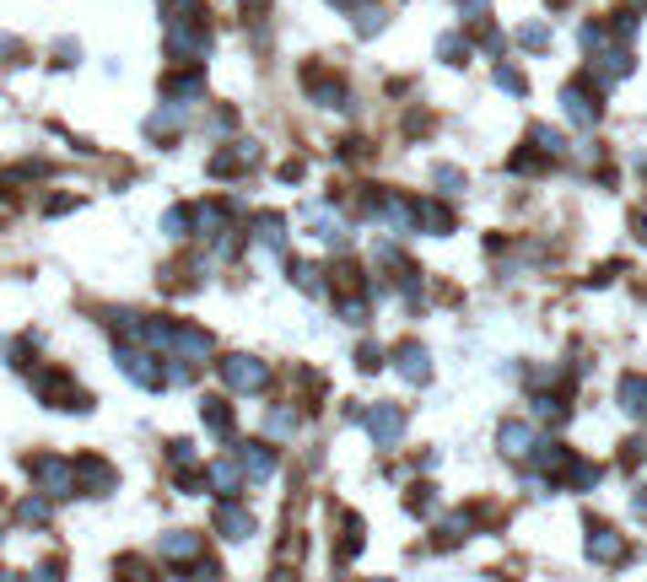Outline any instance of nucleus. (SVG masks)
Segmentation results:
<instances>
[{
  "instance_id": "2eb2a0df",
  "label": "nucleus",
  "mask_w": 647,
  "mask_h": 582,
  "mask_svg": "<svg viewBox=\"0 0 647 582\" xmlns=\"http://www.w3.org/2000/svg\"><path fill=\"white\" fill-rule=\"evenodd\" d=\"M216 534L222 539H248L254 534V513H243L237 502H216Z\"/></svg>"
},
{
  "instance_id": "a211bd4d",
  "label": "nucleus",
  "mask_w": 647,
  "mask_h": 582,
  "mask_svg": "<svg viewBox=\"0 0 647 582\" xmlns=\"http://www.w3.org/2000/svg\"><path fill=\"white\" fill-rule=\"evenodd\" d=\"M178 130H183V103H162L157 114L146 119V135L151 140H173Z\"/></svg>"
},
{
  "instance_id": "2f4dec72",
  "label": "nucleus",
  "mask_w": 647,
  "mask_h": 582,
  "mask_svg": "<svg viewBox=\"0 0 647 582\" xmlns=\"http://www.w3.org/2000/svg\"><path fill=\"white\" fill-rule=\"evenodd\" d=\"M292 426H297V415L287 405H276L270 415H265V431H270V437H292Z\"/></svg>"
},
{
  "instance_id": "6e6552de",
  "label": "nucleus",
  "mask_w": 647,
  "mask_h": 582,
  "mask_svg": "<svg viewBox=\"0 0 647 582\" xmlns=\"http://www.w3.org/2000/svg\"><path fill=\"white\" fill-rule=\"evenodd\" d=\"M162 561H173V566H194L200 556H205V539L200 534H189V528H173V534H162Z\"/></svg>"
},
{
  "instance_id": "c9c22d12",
  "label": "nucleus",
  "mask_w": 647,
  "mask_h": 582,
  "mask_svg": "<svg viewBox=\"0 0 647 582\" xmlns=\"http://www.w3.org/2000/svg\"><path fill=\"white\" fill-rule=\"evenodd\" d=\"M119 582H151L141 556H119Z\"/></svg>"
},
{
  "instance_id": "e433bc0d",
  "label": "nucleus",
  "mask_w": 647,
  "mask_h": 582,
  "mask_svg": "<svg viewBox=\"0 0 647 582\" xmlns=\"http://www.w3.org/2000/svg\"><path fill=\"white\" fill-rule=\"evenodd\" d=\"M183 582H222V566H216V561H205V556H200V561H194V566H189V572H183Z\"/></svg>"
},
{
  "instance_id": "a19ab883",
  "label": "nucleus",
  "mask_w": 647,
  "mask_h": 582,
  "mask_svg": "<svg viewBox=\"0 0 647 582\" xmlns=\"http://www.w3.org/2000/svg\"><path fill=\"white\" fill-rule=\"evenodd\" d=\"M378 27H383V11L361 5V11H356V33H378Z\"/></svg>"
},
{
  "instance_id": "37998d69",
  "label": "nucleus",
  "mask_w": 647,
  "mask_h": 582,
  "mask_svg": "<svg viewBox=\"0 0 647 582\" xmlns=\"http://www.w3.org/2000/svg\"><path fill=\"white\" fill-rule=\"evenodd\" d=\"M631 227H637V237H642V243H647V211H642V216H637V222H631Z\"/></svg>"
},
{
  "instance_id": "5701e85b",
  "label": "nucleus",
  "mask_w": 647,
  "mask_h": 582,
  "mask_svg": "<svg viewBox=\"0 0 647 582\" xmlns=\"http://www.w3.org/2000/svg\"><path fill=\"white\" fill-rule=\"evenodd\" d=\"M534 464L545 469V474H567V469H572V453H567L561 442H534Z\"/></svg>"
},
{
  "instance_id": "39448f33",
  "label": "nucleus",
  "mask_w": 647,
  "mask_h": 582,
  "mask_svg": "<svg viewBox=\"0 0 647 582\" xmlns=\"http://www.w3.org/2000/svg\"><path fill=\"white\" fill-rule=\"evenodd\" d=\"M70 469H76V491H81V496H109L119 485V469L109 464V459H98V453H76Z\"/></svg>"
},
{
  "instance_id": "423d86ee",
  "label": "nucleus",
  "mask_w": 647,
  "mask_h": 582,
  "mask_svg": "<svg viewBox=\"0 0 647 582\" xmlns=\"http://www.w3.org/2000/svg\"><path fill=\"white\" fill-rule=\"evenodd\" d=\"M361 426H367V437H372L378 448H400V437H405V410L372 405V410H361Z\"/></svg>"
},
{
  "instance_id": "c756f323",
  "label": "nucleus",
  "mask_w": 647,
  "mask_h": 582,
  "mask_svg": "<svg viewBox=\"0 0 647 582\" xmlns=\"http://www.w3.org/2000/svg\"><path fill=\"white\" fill-rule=\"evenodd\" d=\"M351 556H361V518H356V513H346V534H340V561H351Z\"/></svg>"
},
{
  "instance_id": "c85d7f7f",
  "label": "nucleus",
  "mask_w": 647,
  "mask_h": 582,
  "mask_svg": "<svg viewBox=\"0 0 647 582\" xmlns=\"http://www.w3.org/2000/svg\"><path fill=\"white\" fill-rule=\"evenodd\" d=\"M189 227H194V211H189V205H173V211L162 216V233L168 237H189Z\"/></svg>"
},
{
  "instance_id": "ddd939ff",
  "label": "nucleus",
  "mask_w": 647,
  "mask_h": 582,
  "mask_svg": "<svg viewBox=\"0 0 647 582\" xmlns=\"http://www.w3.org/2000/svg\"><path fill=\"white\" fill-rule=\"evenodd\" d=\"M205 485L216 491V502H237V491H243V469H237V459H216V464L205 469Z\"/></svg>"
},
{
  "instance_id": "473e14b6",
  "label": "nucleus",
  "mask_w": 647,
  "mask_h": 582,
  "mask_svg": "<svg viewBox=\"0 0 647 582\" xmlns=\"http://www.w3.org/2000/svg\"><path fill=\"white\" fill-rule=\"evenodd\" d=\"M496 87L513 92V98H524V70L518 65H496Z\"/></svg>"
},
{
  "instance_id": "cd10ccee",
  "label": "nucleus",
  "mask_w": 647,
  "mask_h": 582,
  "mask_svg": "<svg viewBox=\"0 0 647 582\" xmlns=\"http://www.w3.org/2000/svg\"><path fill=\"white\" fill-rule=\"evenodd\" d=\"M599 474H604L599 464H589V459H572V469H567V485H578V491H593V485H599Z\"/></svg>"
},
{
  "instance_id": "f704fd0d",
  "label": "nucleus",
  "mask_w": 647,
  "mask_h": 582,
  "mask_svg": "<svg viewBox=\"0 0 647 582\" xmlns=\"http://www.w3.org/2000/svg\"><path fill=\"white\" fill-rule=\"evenodd\" d=\"M432 183H437L443 194H459V189H464V173H459V168H432Z\"/></svg>"
},
{
  "instance_id": "ea45409f",
  "label": "nucleus",
  "mask_w": 647,
  "mask_h": 582,
  "mask_svg": "<svg viewBox=\"0 0 647 582\" xmlns=\"http://www.w3.org/2000/svg\"><path fill=\"white\" fill-rule=\"evenodd\" d=\"M356 367H361V372H378V367H383V350H378V346H356Z\"/></svg>"
},
{
  "instance_id": "412c9836",
  "label": "nucleus",
  "mask_w": 647,
  "mask_h": 582,
  "mask_svg": "<svg viewBox=\"0 0 647 582\" xmlns=\"http://www.w3.org/2000/svg\"><path fill=\"white\" fill-rule=\"evenodd\" d=\"M308 92H313L324 109H351V103H346V87H340V81H329V76H318V70L308 76Z\"/></svg>"
},
{
  "instance_id": "20e7f679",
  "label": "nucleus",
  "mask_w": 647,
  "mask_h": 582,
  "mask_svg": "<svg viewBox=\"0 0 647 582\" xmlns=\"http://www.w3.org/2000/svg\"><path fill=\"white\" fill-rule=\"evenodd\" d=\"M216 372H222V383H227L233 394H265V389H270V367H265L259 356H222Z\"/></svg>"
},
{
  "instance_id": "dca6fc26",
  "label": "nucleus",
  "mask_w": 647,
  "mask_h": 582,
  "mask_svg": "<svg viewBox=\"0 0 647 582\" xmlns=\"http://www.w3.org/2000/svg\"><path fill=\"white\" fill-rule=\"evenodd\" d=\"M415 227H426V233L448 237L454 233V211L443 205V200H415Z\"/></svg>"
},
{
  "instance_id": "aec40b11",
  "label": "nucleus",
  "mask_w": 647,
  "mask_h": 582,
  "mask_svg": "<svg viewBox=\"0 0 647 582\" xmlns=\"http://www.w3.org/2000/svg\"><path fill=\"white\" fill-rule=\"evenodd\" d=\"M470 534H475V513H454V518H443V524H437V545L448 550V545H464Z\"/></svg>"
},
{
  "instance_id": "393cba45",
  "label": "nucleus",
  "mask_w": 647,
  "mask_h": 582,
  "mask_svg": "<svg viewBox=\"0 0 647 582\" xmlns=\"http://www.w3.org/2000/svg\"><path fill=\"white\" fill-rule=\"evenodd\" d=\"M205 92V76H168L162 81V98L168 103H178V98H200Z\"/></svg>"
},
{
  "instance_id": "c03bdc74",
  "label": "nucleus",
  "mask_w": 647,
  "mask_h": 582,
  "mask_svg": "<svg viewBox=\"0 0 647 582\" xmlns=\"http://www.w3.org/2000/svg\"><path fill=\"white\" fill-rule=\"evenodd\" d=\"M0 582H22V577H16V572H0Z\"/></svg>"
},
{
  "instance_id": "a18cd8bd",
  "label": "nucleus",
  "mask_w": 647,
  "mask_h": 582,
  "mask_svg": "<svg viewBox=\"0 0 647 582\" xmlns=\"http://www.w3.org/2000/svg\"><path fill=\"white\" fill-rule=\"evenodd\" d=\"M378 582H389V577H378Z\"/></svg>"
},
{
  "instance_id": "4be33fe9",
  "label": "nucleus",
  "mask_w": 647,
  "mask_h": 582,
  "mask_svg": "<svg viewBox=\"0 0 647 582\" xmlns=\"http://www.w3.org/2000/svg\"><path fill=\"white\" fill-rule=\"evenodd\" d=\"M254 237H259L265 248H287V216H276V211L254 216Z\"/></svg>"
},
{
  "instance_id": "a878e982",
  "label": "nucleus",
  "mask_w": 647,
  "mask_h": 582,
  "mask_svg": "<svg viewBox=\"0 0 647 582\" xmlns=\"http://www.w3.org/2000/svg\"><path fill=\"white\" fill-rule=\"evenodd\" d=\"M437 55L448 59V65H464V59H470V38H464V33H443V38H437Z\"/></svg>"
},
{
  "instance_id": "f8f14e48",
  "label": "nucleus",
  "mask_w": 647,
  "mask_h": 582,
  "mask_svg": "<svg viewBox=\"0 0 647 582\" xmlns=\"http://www.w3.org/2000/svg\"><path fill=\"white\" fill-rule=\"evenodd\" d=\"M496 442H502V453L507 459H534V426L529 421H502V431H496Z\"/></svg>"
},
{
  "instance_id": "4c0bfd02",
  "label": "nucleus",
  "mask_w": 647,
  "mask_h": 582,
  "mask_svg": "<svg viewBox=\"0 0 647 582\" xmlns=\"http://www.w3.org/2000/svg\"><path fill=\"white\" fill-rule=\"evenodd\" d=\"M33 582H65V561H59V556L38 561V566H33Z\"/></svg>"
},
{
  "instance_id": "7c9ffc66",
  "label": "nucleus",
  "mask_w": 647,
  "mask_h": 582,
  "mask_svg": "<svg viewBox=\"0 0 647 582\" xmlns=\"http://www.w3.org/2000/svg\"><path fill=\"white\" fill-rule=\"evenodd\" d=\"M405 507H411L415 518H432V513H437V496H432V485H411Z\"/></svg>"
},
{
  "instance_id": "58836bf2",
  "label": "nucleus",
  "mask_w": 647,
  "mask_h": 582,
  "mask_svg": "<svg viewBox=\"0 0 647 582\" xmlns=\"http://www.w3.org/2000/svg\"><path fill=\"white\" fill-rule=\"evenodd\" d=\"M340 318L346 324H367V296H340Z\"/></svg>"
},
{
  "instance_id": "7ed1b4c3",
  "label": "nucleus",
  "mask_w": 647,
  "mask_h": 582,
  "mask_svg": "<svg viewBox=\"0 0 647 582\" xmlns=\"http://www.w3.org/2000/svg\"><path fill=\"white\" fill-rule=\"evenodd\" d=\"M27 474L38 480V491H44L49 502L76 496V469H70V459H55V453H33V459H27Z\"/></svg>"
},
{
  "instance_id": "6ab92c4d",
  "label": "nucleus",
  "mask_w": 647,
  "mask_h": 582,
  "mask_svg": "<svg viewBox=\"0 0 647 582\" xmlns=\"http://www.w3.org/2000/svg\"><path fill=\"white\" fill-rule=\"evenodd\" d=\"M200 421L211 426V437H222V442L233 437V405L227 400H200Z\"/></svg>"
},
{
  "instance_id": "b1692460",
  "label": "nucleus",
  "mask_w": 647,
  "mask_h": 582,
  "mask_svg": "<svg viewBox=\"0 0 647 582\" xmlns=\"http://www.w3.org/2000/svg\"><path fill=\"white\" fill-rule=\"evenodd\" d=\"M287 275H292L297 291H308V296H318V291H324V270H318V265H308V259H287Z\"/></svg>"
},
{
  "instance_id": "9b49d317",
  "label": "nucleus",
  "mask_w": 647,
  "mask_h": 582,
  "mask_svg": "<svg viewBox=\"0 0 647 582\" xmlns=\"http://www.w3.org/2000/svg\"><path fill=\"white\" fill-rule=\"evenodd\" d=\"M589 561H604V566L626 561V539H621L610 524H593L589 528Z\"/></svg>"
},
{
  "instance_id": "9d476101",
  "label": "nucleus",
  "mask_w": 647,
  "mask_h": 582,
  "mask_svg": "<svg viewBox=\"0 0 647 582\" xmlns=\"http://www.w3.org/2000/svg\"><path fill=\"white\" fill-rule=\"evenodd\" d=\"M394 367H400L405 383H426V378H432V356H426L421 340H400V346H394Z\"/></svg>"
},
{
  "instance_id": "bb28decb",
  "label": "nucleus",
  "mask_w": 647,
  "mask_h": 582,
  "mask_svg": "<svg viewBox=\"0 0 647 582\" xmlns=\"http://www.w3.org/2000/svg\"><path fill=\"white\" fill-rule=\"evenodd\" d=\"M49 513H55L49 496H22V502H16V518H22V524H49Z\"/></svg>"
},
{
  "instance_id": "1a4fd4ad",
  "label": "nucleus",
  "mask_w": 647,
  "mask_h": 582,
  "mask_svg": "<svg viewBox=\"0 0 647 582\" xmlns=\"http://www.w3.org/2000/svg\"><path fill=\"white\" fill-rule=\"evenodd\" d=\"M237 469H243V480H270L276 474V448L270 442H237Z\"/></svg>"
},
{
  "instance_id": "f3484780",
  "label": "nucleus",
  "mask_w": 647,
  "mask_h": 582,
  "mask_svg": "<svg viewBox=\"0 0 647 582\" xmlns=\"http://www.w3.org/2000/svg\"><path fill=\"white\" fill-rule=\"evenodd\" d=\"M615 400H621L626 415H647V378L642 372H626V378L615 383Z\"/></svg>"
},
{
  "instance_id": "79ce46f5",
  "label": "nucleus",
  "mask_w": 647,
  "mask_h": 582,
  "mask_svg": "<svg viewBox=\"0 0 647 582\" xmlns=\"http://www.w3.org/2000/svg\"><path fill=\"white\" fill-rule=\"evenodd\" d=\"M70 205H76V194H55V200H49V205H44V211H49V216H65V211H70Z\"/></svg>"
},
{
  "instance_id": "f257e3e1",
  "label": "nucleus",
  "mask_w": 647,
  "mask_h": 582,
  "mask_svg": "<svg viewBox=\"0 0 647 582\" xmlns=\"http://www.w3.org/2000/svg\"><path fill=\"white\" fill-rule=\"evenodd\" d=\"M33 394L49 410H92V394L76 389L70 372H59V367H38V372H33Z\"/></svg>"
},
{
  "instance_id": "0eeeda50",
  "label": "nucleus",
  "mask_w": 647,
  "mask_h": 582,
  "mask_svg": "<svg viewBox=\"0 0 647 582\" xmlns=\"http://www.w3.org/2000/svg\"><path fill=\"white\" fill-rule=\"evenodd\" d=\"M211 346H216V340H211V329H200V324H173V340H168L173 361H189V367H194V361H205V356H211Z\"/></svg>"
},
{
  "instance_id": "f03ea898",
  "label": "nucleus",
  "mask_w": 647,
  "mask_h": 582,
  "mask_svg": "<svg viewBox=\"0 0 647 582\" xmlns=\"http://www.w3.org/2000/svg\"><path fill=\"white\" fill-rule=\"evenodd\" d=\"M119 372H124L135 389H146V394H162V389H168V367L146 346H119Z\"/></svg>"
},
{
  "instance_id": "4468645a",
  "label": "nucleus",
  "mask_w": 647,
  "mask_h": 582,
  "mask_svg": "<svg viewBox=\"0 0 647 582\" xmlns=\"http://www.w3.org/2000/svg\"><path fill=\"white\" fill-rule=\"evenodd\" d=\"M561 109H567V119H572V124H593V119H599V98H593L583 81H572V87L561 92Z\"/></svg>"
},
{
  "instance_id": "72a5a7b5",
  "label": "nucleus",
  "mask_w": 647,
  "mask_h": 582,
  "mask_svg": "<svg viewBox=\"0 0 647 582\" xmlns=\"http://www.w3.org/2000/svg\"><path fill=\"white\" fill-rule=\"evenodd\" d=\"M518 44H524V49H545V44H550V27H545V22H529V27H518Z\"/></svg>"
}]
</instances>
